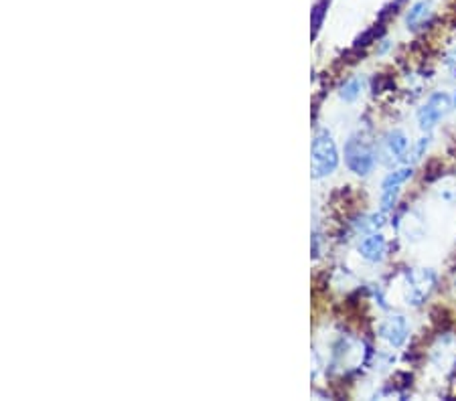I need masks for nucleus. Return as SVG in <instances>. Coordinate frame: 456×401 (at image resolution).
I'll list each match as a JSON object with an SVG mask.
<instances>
[{
	"label": "nucleus",
	"instance_id": "obj_1",
	"mask_svg": "<svg viewBox=\"0 0 456 401\" xmlns=\"http://www.w3.org/2000/svg\"><path fill=\"white\" fill-rule=\"evenodd\" d=\"M345 162L349 171L365 176L377 165V148L375 140L367 132H355L345 142Z\"/></svg>",
	"mask_w": 456,
	"mask_h": 401
},
{
	"label": "nucleus",
	"instance_id": "obj_2",
	"mask_svg": "<svg viewBox=\"0 0 456 401\" xmlns=\"http://www.w3.org/2000/svg\"><path fill=\"white\" fill-rule=\"evenodd\" d=\"M313 160H311V169H313L314 178H325L329 174L337 171L339 167V150L337 144L333 140V136L327 130H318L313 140Z\"/></svg>",
	"mask_w": 456,
	"mask_h": 401
},
{
	"label": "nucleus",
	"instance_id": "obj_3",
	"mask_svg": "<svg viewBox=\"0 0 456 401\" xmlns=\"http://www.w3.org/2000/svg\"><path fill=\"white\" fill-rule=\"evenodd\" d=\"M436 284V276L430 270H416L408 272L405 276V300L412 306H420L432 292Z\"/></svg>",
	"mask_w": 456,
	"mask_h": 401
},
{
	"label": "nucleus",
	"instance_id": "obj_4",
	"mask_svg": "<svg viewBox=\"0 0 456 401\" xmlns=\"http://www.w3.org/2000/svg\"><path fill=\"white\" fill-rule=\"evenodd\" d=\"M453 108V102L446 93L438 91V93H432L430 100L426 104L418 110V124L422 130H432L444 115L446 112Z\"/></svg>",
	"mask_w": 456,
	"mask_h": 401
},
{
	"label": "nucleus",
	"instance_id": "obj_5",
	"mask_svg": "<svg viewBox=\"0 0 456 401\" xmlns=\"http://www.w3.org/2000/svg\"><path fill=\"white\" fill-rule=\"evenodd\" d=\"M412 174H414L412 167H401V169H396L394 172H390L383 178V185H381V213H387V211H392L396 207L401 185L408 183L412 178Z\"/></svg>",
	"mask_w": 456,
	"mask_h": 401
},
{
	"label": "nucleus",
	"instance_id": "obj_6",
	"mask_svg": "<svg viewBox=\"0 0 456 401\" xmlns=\"http://www.w3.org/2000/svg\"><path fill=\"white\" fill-rule=\"evenodd\" d=\"M410 152V140L401 130H392L383 136V156L387 165L403 162Z\"/></svg>",
	"mask_w": 456,
	"mask_h": 401
},
{
	"label": "nucleus",
	"instance_id": "obj_7",
	"mask_svg": "<svg viewBox=\"0 0 456 401\" xmlns=\"http://www.w3.org/2000/svg\"><path fill=\"white\" fill-rule=\"evenodd\" d=\"M379 337L385 343L396 346V348L401 346V344L405 343V339H408V322H405V318L396 315L390 316L387 320H383L381 326H379Z\"/></svg>",
	"mask_w": 456,
	"mask_h": 401
},
{
	"label": "nucleus",
	"instance_id": "obj_8",
	"mask_svg": "<svg viewBox=\"0 0 456 401\" xmlns=\"http://www.w3.org/2000/svg\"><path fill=\"white\" fill-rule=\"evenodd\" d=\"M359 254H361V258L367 259L371 263L381 261L387 254V239L381 233L373 231L359 243Z\"/></svg>",
	"mask_w": 456,
	"mask_h": 401
},
{
	"label": "nucleus",
	"instance_id": "obj_9",
	"mask_svg": "<svg viewBox=\"0 0 456 401\" xmlns=\"http://www.w3.org/2000/svg\"><path fill=\"white\" fill-rule=\"evenodd\" d=\"M430 17H432L430 0H420L410 6V10L405 15V25H408V29H420L430 21Z\"/></svg>",
	"mask_w": 456,
	"mask_h": 401
},
{
	"label": "nucleus",
	"instance_id": "obj_10",
	"mask_svg": "<svg viewBox=\"0 0 456 401\" xmlns=\"http://www.w3.org/2000/svg\"><path fill=\"white\" fill-rule=\"evenodd\" d=\"M361 91H363V80L361 77H353V80H349L341 87L339 95H341L343 102H355L361 95Z\"/></svg>",
	"mask_w": 456,
	"mask_h": 401
},
{
	"label": "nucleus",
	"instance_id": "obj_11",
	"mask_svg": "<svg viewBox=\"0 0 456 401\" xmlns=\"http://www.w3.org/2000/svg\"><path fill=\"white\" fill-rule=\"evenodd\" d=\"M325 6H327V2L322 0V2H318V4H316V8H314V12H313V35L316 32V30L320 29L322 17H325Z\"/></svg>",
	"mask_w": 456,
	"mask_h": 401
},
{
	"label": "nucleus",
	"instance_id": "obj_12",
	"mask_svg": "<svg viewBox=\"0 0 456 401\" xmlns=\"http://www.w3.org/2000/svg\"><path fill=\"white\" fill-rule=\"evenodd\" d=\"M428 144H430V138L424 136V138H420L418 144H416V150H414V158H420L422 154H424V150L428 148Z\"/></svg>",
	"mask_w": 456,
	"mask_h": 401
},
{
	"label": "nucleus",
	"instance_id": "obj_13",
	"mask_svg": "<svg viewBox=\"0 0 456 401\" xmlns=\"http://www.w3.org/2000/svg\"><path fill=\"white\" fill-rule=\"evenodd\" d=\"M448 69H450V73H453V77L456 80V49L448 55Z\"/></svg>",
	"mask_w": 456,
	"mask_h": 401
},
{
	"label": "nucleus",
	"instance_id": "obj_14",
	"mask_svg": "<svg viewBox=\"0 0 456 401\" xmlns=\"http://www.w3.org/2000/svg\"><path fill=\"white\" fill-rule=\"evenodd\" d=\"M453 106H455V108H456V95H455V100H453Z\"/></svg>",
	"mask_w": 456,
	"mask_h": 401
}]
</instances>
